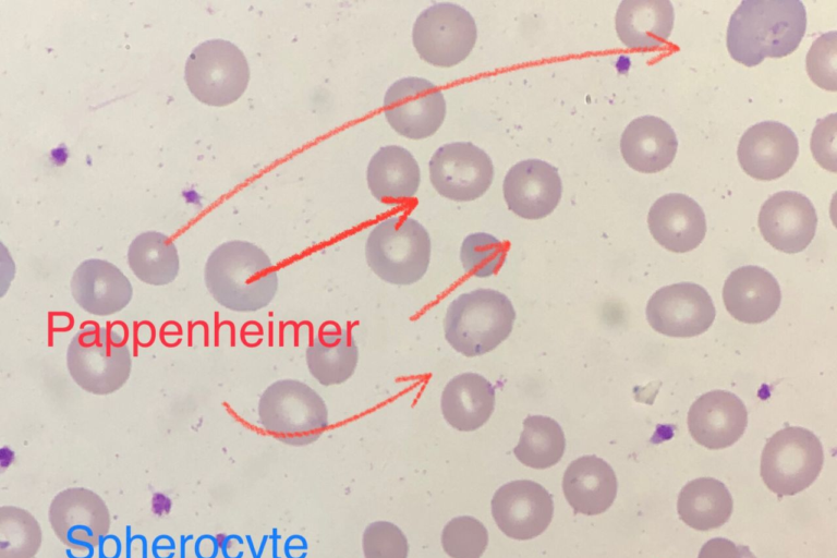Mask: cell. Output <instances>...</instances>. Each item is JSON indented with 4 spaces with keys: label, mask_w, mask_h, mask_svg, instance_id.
Returning a JSON list of instances; mask_svg holds the SVG:
<instances>
[{
    "label": "cell",
    "mask_w": 837,
    "mask_h": 558,
    "mask_svg": "<svg viewBox=\"0 0 837 558\" xmlns=\"http://www.w3.org/2000/svg\"><path fill=\"white\" fill-rule=\"evenodd\" d=\"M362 549L364 558H408L409 543L399 526L379 520L365 527Z\"/></svg>",
    "instance_id": "34"
},
{
    "label": "cell",
    "mask_w": 837,
    "mask_h": 558,
    "mask_svg": "<svg viewBox=\"0 0 837 558\" xmlns=\"http://www.w3.org/2000/svg\"><path fill=\"white\" fill-rule=\"evenodd\" d=\"M75 302L87 313L108 316L123 310L133 295L129 279L113 264L90 258L81 263L71 279Z\"/></svg>",
    "instance_id": "20"
},
{
    "label": "cell",
    "mask_w": 837,
    "mask_h": 558,
    "mask_svg": "<svg viewBox=\"0 0 837 558\" xmlns=\"http://www.w3.org/2000/svg\"><path fill=\"white\" fill-rule=\"evenodd\" d=\"M698 558H755V556L748 546L736 545L724 537H715L702 546Z\"/></svg>",
    "instance_id": "37"
},
{
    "label": "cell",
    "mask_w": 837,
    "mask_h": 558,
    "mask_svg": "<svg viewBox=\"0 0 837 558\" xmlns=\"http://www.w3.org/2000/svg\"><path fill=\"white\" fill-rule=\"evenodd\" d=\"M204 278L215 301L227 310L255 312L266 307L278 290V276L268 255L246 241H229L207 258Z\"/></svg>",
    "instance_id": "2"
},
{
    "label": "cell",
    "mask_w": 837,
    "mask_h": 558,
    "mask_svg": "<svg viewBox=\"0 0 837 558\" xmlns=\"http://www.w3.org/2000/svg\"><path fill=\"white\" fill-rule=\"evenodd\" d=\"M674 21L668 0H623L616 12V31L629 49L657 50L667 43Z\"/></svg>",
    "instance_id": "24"
},
{
    "label": "cell",
    "mask_w": 837,
    "mask_h": 558,
    "mask_svg": "<svg viewBox=\"0 0 837 558\" xmlns=\"http://www.w3.org/2000/svg\"><path fill=\"white\" fill-rule=\"evenodd\" d=\"M429 178L435 190L457 202L473 201L490 186L494 166L489 156L469 142L440 146L429 160Z\"/></svg>",
    "instance_id": "10"
},
{
    "label": "cell",
    "mask_w": 837,
    "mask_h": 558,
    "mask_svg": "<svg viewBox=\"0 0 837 558\" xmlns=\"http://www.w3.org/2000/svg\"><path fill=\"white\" fill-rule=\"evenodd\" d=\"M185 82L202 102L222 107L238 100L250 81L243 52L232 43L210 39L198 45L186 60Z\"/></svg>",
    "instance_id": "8"
},
{
    "label": "cell",
    "mask_w": 837,
    "mask_h": 558,
    "mask_svg": "<svg viewBox=\"0 0 837 558\" xmlns=\"http://www.w3.org/2000/svg\"><path fill=\"white\" fill-rule=\"evenodd\" d=\"M128 263L133 274L143 282L165 286L179 272V255L170 238L157 231L137 235L129 246Z\"/></svg>",
    "instance_id": "29"
},
{
    "label": "cell",
    "mask_w": 837,
    "mask_h": 558,
    "mask_svg": "<svg viewBox=\"0 0 837 558\" xmlns=\"http://www.w3.org/2000/svg\"><path fill=\"white\" fill-rule=\"evenodd\" d=\"M263 428L277 440L294 447L316 441L328 428V410L323 398L295 379L272 383L258 401Z\"/></svg>",
    "instance_id": "5"
},
{
    "label": "cell",
    "mask_w": 837,
    "mask_h": 558,
    "mask_svg": "<svg viewBox=\"0 0 837 558\" xmlns=\"http://www.w3.org/2000/svg\"><path fill=\"white\" fill-rule=\"evenodd\" d=\"M646 318L651 327L669 337L689 338L705 332L716 311L706 290L692 282L658 289L648 300Z\"/></svg>",
    "instance_id": "11"
},
{
    "label": "cell",
    "mask_w": 837,
    "mask_h": 558,
    "mask_svg": "<svg viewBox=\"0 0 837 558\" xmlns=\"http://www.w3.org/2000/svg\"><path fill=\"white\" fill-rule=\"evenodd\" d=\"M384 112L399 134L421 140L433 135L442 124L446 101L441 90L420 77H404L386 92Z\"/></svg>",
    "instance_id": "12"
},
{
    "label": "cell",
    "mask_w": 837,
    "mask_h": 558,
    "mask_svg": "<svg viewBox=\"0 0 837 558\" xmlns=\"http://www.w3.org/2000/svg\"><path fill=\"white\" fill-rule=\"evenodd\" d=\"M502 191L511 211L535 220L548 216L557 207L562 184L554 166L539 159H526L510 168Z\"/></svg>",
    "instance_id": "17"
},
{
    "label": "cell",
    "mask_w": 837,
    "mask_h": 558,
    "mask_svg": "<svg viewBox=\"0 0 837 558\" xmlns=\"http://www.w3.org/2000/svg\"><path fill=\"white\" fill-rule=\"evenodd\" d=\"M41 539L40 525L27 510L0 508V558H34Z\"/></svg>",
    "instance_id": "31"
},
{
    "label": "cell",
    "mask_w": 837,
    "mask_h": 558,
    "mask_svg": "<svg viewBox=\"0 0 837 558\" xmlns=\"http://www.w3.org/2000/svg\"><path fill=\"white\" fill-rule=\"evenodd\" d=\"M647 223L656 242L675 253L694 250L706 233L703 209L694 199L680 193L659 197L648 211Z\"/></svg>",
    "instance_id": "19"
},
{
    "label": "cell",
    "mask_w": 837,
    "mask_h": 558,
    "mask_svg": "<svg viewBox=\"0 0 837 558\" xmlns=\"http://www.w3.org/2000/svg\"><path fill=\"white\" fill-rule=\"evenodd\" d=\"M806 72L818 87L837 89V33L832 31L817 37L806 54Z\"/></svg>",
    "instance_id": "35"
},
{
    "label": "cell",
    "mask_w": 837,
    "mask_h": 558,
    "mask_svg": "<svg viewBox=\"0 0 837 558\" xmlns=\"http://www.w3.org/2000/svg\"><path fill=\"white\" fill-rule=\"evenodd\" d=\"M678 148L675 131L663 119L643 116L632 120L620 140L624 161L643 173H655L667 168Z\"/></svg>",
    "instance_id": "23"
},
{
    "label": "cell",
    "mask_w": 837,
    "mask_h": 558,
    "mask_svg": "<svg viewBox=\"0 0 837 558\" xmlns=\"http://www.w3.org/2000/svg\"><path fill=\"white\" fill-rule=\"evenodd\" d=\"M49 522L57 537L68 547H96L110 529V513L99 495L84 488H66L52 499Z\"/></svg>",
    "instance_id": "14"
},
{
    "label": "cell",
    "mask_w": 837,
    "mask_h": 558,
    "mask_svg": "<svg viewBox=\"0 0 837 558\" xmlns=\"http://www.w3.org/2000/svg\"><path fill=\"white\" fill-rule=\"evenodd\" d=\"M799 154L798 138L787 125L764 121L749 128L738 145V160L750 177L769 181L787 173Z\"/></svg>",
    "instance_id": "16"
},
{
    "label": "cell",
    "mask_w": 837,
    "mask_h": 558,
    "mask_svg": "<svg viewBox=\"0 0 837 558\" xmlns=\"http://www.w3.org/2000/svg\"><path fill=\"white\" fill-rule=\"evenodd\" d=\"M366 178L372 194L378 201L396 204L408 202L416 194L421 173L410 151L389 145L372 157Z\"/></svg>",
    "instance_id": "26"
},
{
    "label": "cell",
    "mask_w": 837,
    "mask_h": 558,
    "mask_svg": "<svg viewBox=\"0 0 837 558\" xmlns=\"http://www.w3.org/2000/svg\"><path fill=\"white\" fill-rule=\"evenodd\" d=\"M492 514L498 529L508 537L529 541L549 526L554 515L551 495L531 480L504 484L492 498Z\"/></svg>",
    "instance_id": "13"
},
{
    "label": "cell",
    "mask_w": 837,
    "mask_h": 558,
    "mask_svg": "<svg viewBox=\"0 0 837 558\" xmlns=\"http://www.w3.org/2000/svg\"><path fill=\"white\" fill-rule=\"evenodd\" d=\"M487 545L485 525L470 515L451 519L441 532V546L451 558H481Z\"/></svg>",
    "instance_id": "32"
},
{
    "label": "cell",
    "mask_w": 837,
    "mask_h": 558,
    "mask_svg": "<svg viewBox=\"0 0 837 558\" xmlns=\"http://www.w3.org/2000/svg\"><path fill=\"white\" fill-rule=\"evenodd\" d=\"M748 425L744 403L732 392L708 391L699 397L688 413V428L692 438L708 449H723L733 445Z\"/></svg>",
    "instance_id": "18"
},
{
    "label": "cell",
    "mask_w": 837,
    "mask_h": 558,
    "mask_svg": "<svg viewBox=\"0 0 837 558\" xmlns=\"http://www.w3.org/2000/svg\"><path fill=\"white\" fill-rule=\"evenodd\" d=\"M514 319V307L505 294L476 289L449 304L444 320L445 338L464 356L483 355L509 337Z\"/></svg>",
    "instance_id": "3"
},
{
    "label": "cell",
    "mask_w": 837,
    "mask_h": 558,
    "mask_svg": "<svg viewBox=\"0 0 837 558\" xmlns=\"http://www.w3.org/2000/svg\"><path fill=\"white\" fill-rule=\"evenodd\" d=\"M816 226L813 204L798 192L773 194L759 214V228L765 241L788 254L803 251L813 240Z\"/></svg>",
    "instance_id": "15"
},
{
    "label": "cell",
    "mask_w": 837,
    "mask_h": 558,
    "mask_svg": "<svg viewBox=\"0 0 837 558\" xmlns=\"http://www.w3.org/2000/svg\"><path fill=\"white\" fill-rule=\"evenodd\" d=\"M305 353L311 375L323 386L347 381L354 374L359 361L353 336L341 328L320 331Z\"/></svg>",
    "instance_id": "27"
},
{
    "label": "cell",
    "mask_w": 837,
    "mask_h": 558,
    "mask_svg": "<svg viewBox=\"0 0 837 558\" xmlns=\"http://www.w3.org/2000/svg\"><path fill=\"white\" fill-rule=\"evenodd\" d=\"M506 254L507 247L504 242L492 234L476 232L463 240L460 260L466 274L486 278L499 270Z\"/></svg>",
    "instance_id": "33"
},
{
    "label": "cell",
    "mask_w": 837,
    "mask_h": 558,
    "mask_svg": "<svg viewBox=\"0 0 837 558\" xmlns=\"http://www.w3.org/2000/svg\"><path fill=\"white\" fill-rule=\"evenodd\" d=\"M430 238L416 220L405 216L389 217L377 223L365 244V257L372 271L397 286L420 281L430 262Z\"/></svg>",
    "instance_id": "4"
},
{
    "label": "cell",
    "mask_w": 837,
    "mask_h": 558,
    "mask_svg": "<svg viewBox=\"0 0 837 558\" xmlns=\"http://www.w3.org/2000/svg\"><path fill=\"white\" fill-rule=\"evenodd\" d=\"M836 113L817 120L811 137V151L824 169L836 172Z\"/></svg>",
    "instance_id": "36"
},
{
    "label": "cell",
    "mask_w": 837,
    "mask_h": 558,
    "mask_svg": "<svg viewBox=\"0 0 837 558\" xmlns=\"http://www.w3.org/2000/svg\"><path fill=\"white\" fill-rule=\"evenodd\" d=\"M733 501L728 488L713 477L695 478L683 486L677 500L680 519L698 531L717 529L732 513Z\"/></svg>",
    "instance_id": "28"
},
{
    "label": "cell",
    "mask_w": 837,
    "mask_h": 558,
    "mask_svg": "<svg viewBox=\"0 0 837 558\" xmlns=\"http://www.w3.org/2000/svg\"><path fill=\"white\" fill-rule=\"evenodd\" d=\"M723 300L733 318L745 324H759L776 313L781 292L777 280L766 269L743 266L726 279Z\"/></svg>",
    "instance_id": "21"
},
{
    "label": "cell",
    "mask_w": 837,
    "mask_h": 558,
    "mask_svg": "<svg viewBox=\"0 0 837 558\" xmlns=\"http://www.w3.org/2000/svg\"><path fill=\"white\" fill-rule=\"evenodd\" d=\"M806 29V11L799 0H744L732 13L727 28V48L745 66L766 57L793 52Z\"/></svg>",
    "instance_id": "1"
},
{
    "label": "cell",
    "mask_w": 837,
    "mask_h": 558,
    "mask_svg": "<svg viewBox=\"0 0 837 558\" xmlns=\"http://www.w3.org/2000/svg\"><path fill=\"white\" fill-rule=\"evenodd\" d=\"M823 463L820 439L806 428L788 426L767 440L761 458V477L779 497L792 496L816 480Z\"/></svg>",
    "instance_id": "7"
},
{
    "label": "cell",
    "mask_w": 837,
    "mask_h": 558,
    "mask_svg": "<svg viewBox=\"0 0 837 558\" xmlns=\"http://www.w3.org/2000/svg\"><path fill=\"white\" fill-rule=\"evenodd\" d=\"M66 365L81 388L94 395H109L126 383L132 361L124 337L111 328L89 324L71 340Z\"/></svg>",
    "instance_id": "6"
},
{
    "label": "cell",
    "mask_w": 837,
    "mask_h": 558,
    "mask_svg": "<svg viewBox=\"0 0 837 558\" xmlns=\"http://www.w3.org/2000/svg\"><path fill=\"white\" fill-rule=\"evenodd\" d=\"M565 449V433L557 421L545 415H527L513 453L525 466L545 470L561 460Z\"/></svg>",
    "instance_id": "30"
},
{
    "label": "cell",
    "mask_w": 837,
    "mask_h": 558,
    "mask_svg": "<svg viewBox=\"0 0 837 558\" xmlns=\"http://www.w3.org/2000/svg\"><path fill=\"white\" fill-rule=\"evenodd\" d=\"M477 37L472 15L462 7L441 2L416 19L412 39L420 57L437 66H453L472 51Z\"/></svg>",
    "instance_id": "9"
},
{
    "label": "cell",
    "mask_w": 837,
    "mask_h": 558,
    "mask_svg": "<svg viewBox=\"0 0 837 558\" xmlns=\"http://www.w3.org/2000/svg\"><path fill=\"white\" fill-rule=\"evenodd\" d=\"M566 500L574 512L596 515L612 505L618 490L615 471L594 454L573 460L562 477Z\"/></svg>",
    "instance_id": "22"
},
{
    "label": "cell",
    "mask_w": 837,
    "mask_h": 558,
    "mask_svg": "<svg viewBox=\"0 0 837 558\" xmlns=\"http://www.w3.org/2000/svg\"><path fill=\"white\" fill-rule=\"evenodd\" d=\"M440 408L447 423L457 430H476L494 412L495 388L480 374H459L445 386Z\"/></svg>",
    "instance_id": "25"
}]
</instances>
